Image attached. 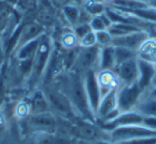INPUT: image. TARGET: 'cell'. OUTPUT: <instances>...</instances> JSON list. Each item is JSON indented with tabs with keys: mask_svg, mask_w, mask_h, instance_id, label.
<instances>
[{
	"mask_svg": "<svg viewBox=\"0 0 156 144\" xmlns=\"http://www.w3.org/2000/svg\"><path fill=\"white\" fill-rule=\"evenodd\" d=\"M147 39H149L147 33L144 32L143 30H140L137 31V32L123 35V37H112L111 45L115 46V47H124L138 52L140 48L143 46V44L147 42Z\"/></svg>",
	"mask_w": 156,
	"mask_h": 144,
	"instance_id": "cell-9",
	"label": "cell"
},
{
	"mask_svg": "<svg viewBox=\"0 0 156 144\" xmlns=\"http://www.w3.org/2000/svg\"><path fill=\"white\" fill-rule=\"evenodd\" d=\"M83 82H85L86 93H87L90 107H91L92 112L95 115L103 96L95 69H90V71L86 72L83 74Z\"/></svg>",
	"mask_w": 156,
	"mask_h": 144,
	"instance_id": "cell-6",
	"label": "cell"
},
{
	"mask_svg": "<svg viewBox=\"0 0 156 144\" xmlns=\"http://www.w3.org/2000/svg\"><path fill=\"white\" fill-rule=\"evenodd\" d=\"M27 125L37 132H55L58 122L55 114L51 113V111H48L30 114L27 118Z\"/></svg>",
	"mask_w": 156,
	"mask_h": 144,
	"instance_id": "cell-7",
	"label": "cell"
},
{
	"mask_svg": "<svg viewBox=\"0 0 156 144\" xmlns=\"http://www.w3.org/2000/svg\"><path fill=\"white\" fill-rule=\"evenodd\" d=\"M137 57H138V52L134 51V50L127 49V48L124 47H115V66H118L119 64H121V63L125 62L127 60H130L133 58H137Z\"/></svg>",
	"mask_w": 156,
	"mask_h": 144,
	"instance_id": "cell-23",
	"label": "cell"
},
{
	"mask_svg": "<svg viewBox=\"0 0 156 144\" xmlns=\"http://www.w3.org/2000/svg\"><path fill=\"white\" fill-rule=\"evenodd\" d=\"M65 86L66 88L64 93L69 98L74 112H77V114H79L88 122H92L95 115L92 112L89 100H88L85 82H83V75L72 71Z\"/></svg>",
	"mask_w": 156,
	"mask_h": 144,
	"instance_id": "cell-1",
	"label": "cell"
},
{
	"mask_svg": "<svg viewBox=\"0 0 156 144\" xmlns=\"http://www.w3.org/2000/svg\"><path fill=\"white\" fill-rule=\"evenodd\" d=\"M143 115L138 111H127L121 112L119 116L109 122H102L101 128L104 131H108L109 133L115 129L123 126H134V125H142Z\"/></svg>",
	"mask_w": 156,
	"mask_h": 144,
	"instance_id": "cell-8",
	"label": "cell"
},
{
	"mask_svg": "<svg viewBox=\"0 0 156 144\" xmlns=\"http://www.w3.org/2000/svg\"><path fill=\"white\" fill-rule=\"evenodd\" d=\"M89 25H90V27H91L92 31L98 32V31L107 30V29L109 28V26L111 25V22L106 16V14L104 13L100 16H93V17L90 19Z\"/></svg>",
	"mask_w": 156,
	"mask_h": 144,
	"instance_id": "cell-22",
	"label": "cell"
},
{
	"mask_svg": "<svg viewBox=\"0 0 156 144\" xmlns=\"http://www.w3.org/2000/svg\"><path fill=\"white\" fill-rule=\"evenodd\" d=\"M151 97H154V98H156V88L153 89V91L151 92Z\"/></svg>",
	"mask_w": 156,
	"mask_h": 144,
	"instance_id": "cell-35",
	"label": "cell"
},
{
	"mask_svg": "<svg viewBox=\"0 0 156 144\" xmlns=\"http://www.w3.org/2000/svg\"><path fill=\"white\" fill-rule=\"evenodd\" d=\"M61 11H62V14L65 17V19L71 25L76 26L79 23V19H80V10H79L78 7H76L75 5L69 3V5H65L64 8H62Z\"/></svg>",
	"mask_w": 156,
	"mask_h": 144,
	"instance_id": "cell-20",
	"label": "cell"
},
{
	"mask_svg": "<svg viewBox=\"0 0 156 144\" xmlns=\"http://www.w3.org/2000/svg\"><path fill=\"white\" fill-rule=\"evenodd\" d=\"M142 90L136 83L130 86H123L121 89H118L117 101L118 109L121 112L132 111L139 104Z\"/></svg>",
	"mask_w": 156,
	"mask_h": 144,
	"instance_id": "cell-5",
	"label": "cell"
},
{
	"mask_svg": "<svg viewBox=\"0 0 156 144\" xmlns=\"http://www.w3.org/2000/svg\"><path fill=\"white\" fill-rule=\"evenodd\" d=\"M115 67V47L112 45L101 47L100 58H98V68L101 72L112 71Z\"/></svg>",
	"mask_w": 156,
	"mask_h": 144,
	"instance_id": "cell-16",
	"label": "cell"
},
{
	"mask_svg": "<svg viewBox=\"0 0 156 144\" xmlns=\"http://www.w3.org/2000/svg\"><path fill=\"white\" fill-rule=\"evenodd\" d=\"M77 144H94V143H92V142H89V141H85V140H81V141H79Z\"/></svg>",
	"mask_w": 156,
	"mask_h": 144,
	"instance_id": "cell-33",
	"label": "cell"
},
{
	"mask_svg": "<svg viewBox=\"0 0 156 144\" xmlns=\"http://www.w3.org/2000/svg\"><path fill=\"white\" fill-rule=\"evenodd\" d=\"M117 93L118 88H113L110 91L103 95L102 99H101L100 106L98 108L95 116L102 120L104 116H106L108 113L113 111L115 109L118 108V101H117Z\"/></svg>",
	"mask_w": 156,
	"mask_h": 144,
	"instance_id": "cell-14",
	"label": "cell"
},
{
	"mask_svg": "<svg viewBox=\"0 0 156 144\" xmlns=\"http://www.w3.org/2000/svg\"><path fill=\"white\" fill-rule=\"evenodd\" d=\"M138 61V68H139V76L137 80V84L141 90H145L149 88L151 82L155 78L156 75V65L152 62H149L147 60L137 57Z\"/></svg>",
	"mask_w": 156,
	"mask_h": 144,
	"instance_id": "cell-12",
	"label": "cell"
},
{
	"mask_svg": "<svg viewBox=\"0 0 156 144\" xmlns=\"http://www.w3.org/2000/svg\"><path fill=\"white\" fill-rule=\"evenodd\" d=\"M115 144H156V137H142L115 142Z\"/></svg>",
	"mask_w": 156,
	"mask_h": 144,
	"instance_id": "cell-27",
	"label": "cell"
},
{
	"mask_svg": "<svg viewBox=\"0 0 156 144\" xmlns=\"http://www.w3.org/2000/svg\"><path fill=\"white\" fill-rule=\"evenodd\" d=\"M94 144H115L112 141H107V140H98V141L94 142Z\"/></svg>",
	"mask_w": 156,
	"mask_h": 144,
	"instance_id": "cell-32",
	"label": "cell"
},
{
	"mask_svg": "<svg viewBox=\"0 0 156 144\" xmlns=\"http://www.w3.org/2000/svg\"><path fill=\"white\" fill-rule=\"evenodd\" d=\"M101 47L98 45L92 47H80L78 51V56L73 68L71 71L79 74H85L90 69H95L98 66V58H100Z\"/></svg>",
	"mask_w": 156,
	"mask_h": 144,
	"instance_id": "cell-3",
	"label": "cell"
},
{
	"mask_svg": "<svg viewBox=\"0 0 156 144\" xmlns=\"http://www.w3.org/2000/svg\"><path fill=\"white\" fill-rule=\"evenodd\" d=\"M34 144H71V140L57 132H39Z\"/></svg>",
	"mask_w": 156,
	"mask_h": 144,
	"instance_id": "cell-17",
	"label": "cell"
},
{
	"mask_svg": "<svg viewBox=\"0 0 156 144\" xmlns=\"http://www.w3.org/2000/svg\"><path fill=\"white\" fill-rule=\"evenodd\" d=\"M29 111L30 113H42V112L50 111L49 104L45 92L42 90H35L30 97L29 101Z\"/></svg>",
	"mask_w": 156,
	"mask_h": 144,
	"instance_id": "cell-15",
	"label": "cell"
},
{
	"mask_svg": "<svg viewBox=\"0 0 156 144\" xmlns=\"http://www.w3.org/2000/svg\"><path fill=\"white\" fill-rule=\"evenodd\" d=\"M51 41L47 35H43L41 37L37 52L33 57L32 69H31L30 76L28 77V81L31 86L37 84L42 79V77L45 75L46 68H47L50 57H51Z\"/></svg>",
	"mask_w": 156,
	"mask_h": 144,
	"instance_id": "cell-2",
	"label": "cell"
},
{
	"mask_svg": "<svg viewBox=\"0 0 156 144\" xmlns=\"http://www.w3.org/2000/svg\"><path fill=\"white\" fill-rule=\"evenodd\" d=\"M90 31H92V29H91V27H90L89 23H78V24L74 27L73 33L75 34V37H77L78 42H79V40L83 39V37H85L86 34H88Z\"/></svg>",
	"mask_w": 156,
	"mask_h": 144,
	"instance_id": "cell-26",
	"label": "cell"
},
{
	"mask_svg": "<svg viewBox=\"0 0 156 144\" xmlns=\"http://www.w3.org/2000/svg\"><path fill=\"white\" fill-rule=\"evenodd\" d=\"M143 116H156V98L151 97L137 105V110Z\"/></svg>",
	"mask_w": 156,
	"mask_h": 144,
	"instance_id": "cell-21",
	"label": "cell"
},
{
	"mask_svg": "<svg viewBox=\"0 0 156 144\" xmlns=\"http://www.w3.org/2000/svg\"><path fill=\"white\" fill-rule=\"evenodd\" d=\"M115 76L123 86L134 84L138 80L139 68L137 58H133L115 66Z\"/></svg>",
	"mask_w": 156,
	"mask_h": 144,
	"instance_id": "cell-10",
	"label": "cell"
},
{
	"mask_svg": "<svg viewBox=\"0 0 156 144\" xmlns=\"http://www.w3.org/2000/svg\"><path fill=\"white\" fill-rule=\"evenodd\" d=\"M102 130L94 125H92L91 122H87L81 123V124L74 127V135H78L81 140L94 143L98 140H103Z\"/></svg>",
	"mask_w": 156,
	"mask_h": 144,
	"instance_id": "cell-13",
	"label": "cell"
},
{
	"mask_svg": "<svg viewBox=\"0 0 156 144\" xmlns=\"http://www.w3.org/2000/svg\"><path fill=\"white\" fill-rule=\"evenodd\" d=\"M139 1H142V2H145V3H147V5H149L152 0H139Z\"/></svg>",
	"mask_w": 156,
	"mask_h": 144,
	"instance_id": "cell-36",
	"label": "cell"
},
{
	"mask_svg": "<svg viewBox=\"0 0 156 144\" xmlns=\"http://www.w3.org/2000/svg\"><path fill=\"white\" fill-rule=\"evenodd\" d=\"M44 92L47 97L50 111L56 112L60 115H69L74 113V109L72 107L69 98L64 93V91L59 90L51 86H48Z\"/></svg>",
	"mask_w": 156,
	"mask_h": 144,
	"instance_id": "cell-4",
	"label": "cell"
},
{
	"mask_svg": "<svg viewBox=\"0 0 156 144\" xmlns=\"http://www.w3.org/2000/svg\"><path fill=\"white\" fill-rule=\"evenodd\" d=\"M2 60H3V51H2V49L0 48V65L2 63Z\"/></svg>",
	"mask_w": 156,
	"mask_h": 144,
	"instance_id": "cell-34",
	"label": "cell"
},
{
	"mask_svg": "<svg viewBox=\"0 0 156 144\" xmlns=\"http://www.w3.org/2000/svg\"><path fill=\"white\" fill-rule=\"evenodd\" d=\"M42 37H43V35H42ZM41 37L34 40V41H32V42H29V43L25 44V45L22 46L20 48H18L15 51L16 59H17L18 61L32 59L33 57H34L35 52H37V47H39V45H40Z\"/></svg>",
	"mask_w": 156,
	"mask_h": 144,
	"instance_id": "cell-19",
	"label": "cell"
},
{
	"mask_svg": "<svg viewBox=\"0 0 156 144\" xmlns=\"http://www.w3.org/2000/svg\"><path fill=\"white\" fill-rule=\"evenodd\" d=\"M142 126L152 130H156V116H143Z\"/></svg>",
	"mask_w": 156,
	"mask_h": 144,
	"instance_id": "cell-30",
	"label": "cell"
},
{
	"mask_svg": "<svg viewBox=\"0 0 156 144\" xmlns=\"http://www.w3.org/2000/svg\"><path fill=\"white\" fill-rule=\"evenodd\" d=\"M79 45H80V47H92V46L98 45L96 44L95 32L90 31L88 34H86L83 39L79 40Z\"/></svg>",
	"mask_w": 156,
	"mask_h": 144,
	"instance_id": "cell-29",
	"label": "cell"
},
{
	"mask_svg": "<svg viewBox=\"0 0 156 144\" xmlns=\"http://www.w3.org/2000/svg\"><path fill=\"white\" fill-rule=\"evenodd\" d=\"M48 1H49L54 7L59 8V9H62V8H64L65 5H69V1H71V0H48Z\"/></svg>",
	"mask_w": 156,
	"mask_h": 144,
	"instance_id": "cell-31",
	"label": "cell"
},
{
	"mask_svg": "<svg viewBox=\"0 0 156 144\" xmlns=\"http://www.w3.org/2000/svg\"><path fill=\"white\" fill-rule=\"evenodd\" d=\"M96 37V44L100 47H106V46H110L111 42H112V37L109 33L108 30H103L95 32Z\"/></svg>",
	"mask_w": 156,
	"mask_h": 144,
	"instance_id": "cell-25",
	"label": "cell"
},
{
	"mask_svg": "<svg viewBox=\"0 0 156 144\" xmlns=\"http://www.w3.org/2000/svg\"><path fill=\"white\" fill-rule=\"evenodd\" d=\"M78 40L75 37L74 33H66L62 37L61 39V44L65 49H71V48L76 47V44H77Z\"/></svg>",
	"mask_w": 156,
	"mask_h": 144,
	"instance_id": "cell-28",
	"label": "cell"
},
{
	"mask_svg": "<svg viewBox=\"0 0 156 144\" xmlns=\"http://www.w3.org/2000/svg\"><path fill=\"white\" fill-rule=\"evenodd\" d=\"M112 37H123V35L129 34L133 32L140 31L141 29L134 24H127V23H117V24H111L109 28L107 29Z\"/></svg>",
	"mask_w": 156,
	"mask_h": 144,
	"instance_id": "cell-18",
	"label": "cell"
},
{
	"mask_svg": "<svg viewBox=\"0 0 156 144\" xmlns=\"http://www.w3.org/2000/svg\"><path fill=\"white\" fill-rule=\"evenodd\" d=\"M106 7L103 2L98 0H88L86 3V12L92 16H100L105 13Z\"/></svg>",
	"mask_w": 156,
	"mask_h": 144,
	"instance_id": "cell-24",
	"label": "cell"
},
{
	"mask_svg": "<svg viewBox=\"0 0 156 144\" xmlns=\"http://www.w3.org/2000/svg\"><path fill=\"white\" fill-rule=\"evenodd\" d=\"M44 31H45L44 26L37 22H32V23H28V24H26V25H23L15 51L18 48L24 46L25 44L34 41V40L41 37L42 35H44Z\"/></svg>",
	"mask_w": 156,
	"mask_h": 144,
	"instance_id": "cell-11",
	"label": "cell"
}]
</instances>
